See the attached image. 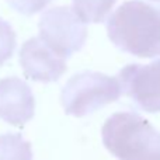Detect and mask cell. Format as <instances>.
I'll return each mask as SVG.
<instances>
[{
	"instance_id": "cell-1",
	"label": "cell",
	"mask_w": 160,
	"mask_h": 160,
	"mask_svg": "<svg viewBox=\"0 0 160 160\" xmlns=\"http://www.w3.org/2000/svg\"><path fill=\"white\" fill-rule=\"evenodd\" d=\"M108 38L138 58L160 56V7L142 0L125 2L107 21Z\"/></svg>"
},
{
	"instance_id": "cell-2",
	"label": "cell",
	"mask_w": 160,
	"mask_h": 160,
	"mask_svg": "<svg viewBox=\"0 0 160 160\" xmlns=\"http://www.w3.org/2000/svg\"><path fill=\"white\" fill-rule=\"evenodd\" d=\"M101 135L105 149L118 160H160V132L139 114H112Z\"/></svg>"
},
{
	"instance_id": "cell-3",
	"label": "cell",
	"mask_w": 160,
	"mask_h": 160,
	"mask_svg": "<svg viewBox=\"0 0 160 160\" xmlns=\"http://www.w3.org/2000/svg\"><path fill=\"white\" fill-rule=\"evenodd\" d=\"M118 78L98 72H80L62 88L61 101L68 115L86 117L121 97Z\"/></svg>"
},
{
	"instance_id": "cell-4",
	"label": "cell",
	"mask_w": 160,
	"mask_h": 160,
	"mask_svg": "<svg viewBox=\"0 0 160 160\" xmlns=\"http://www.w3.org/2000/svg\"><path fill=\"white\" fill-rule=\"evenodd\" d=\"M39 39L56 55L68 59L86 44L87 28L70 7H53L39 20Z\"/></svg>"
},
{
	"instance_id": "cell-5",
	"label": "cell",
	"mask_w": 160,
	"mask_h": 160,
	"mask_svg": "<svg viewBox=\"0 0 160 160\" xmlns=\"http://www.w3.org/2000/svg\"><path fill=\"white\" fill-rule=\"evenodd\" d=\"M121 90L146 112H160V59L149 65L132 63L118 76Z\"/></svg>"
},
{
	"instance_id": "cell-6",
	"label": "cell",
	"mask_w": 160,
	"mask_h": 160,
	"mask_svg": "<svg viewBox=\"0 0 160 160\" xmlns=\"http://www.w3.org/2000/svg\"><path fill=\"white\" fill-rule=\"evenodd\" d=\"M24 75L34 82H56L66 70V59L56 55L39 38L25 41L20 51Z\"/></svg>"
},
{
	"instance_id": "cell-7",
	"label": "cell",
	"mask_w": 160,
	"mask_h": 160,
	"mask_svg": "<svg viewBox=\"0 0 160 160\" xmlns=\"http://www.w3.org/2000/svg\"><path fill=\"white\" fill-rule=\"evenodd\" d=\"M35 112L31 87L18 78L0 80V118L14 127L27 124Z\"/></svg>"
},
{
	"instance_id": "cell-8",
	"label": "cell",
	"mask_w": 160,
	"mask_h": 160,
	"mask_svg": "<svg viewBox=\"0 0 160 160\" xmlns=\"http://www.w3.org/2000/svg\"><path fill=\"white\" fill-rule=\"evenodd\" d=\"M117 0H73V11L84 24L101 22Z\"/></svg>"
},
{
	"instance_id": "cell-9",
	"label": "cell",
	"mask_w": 160,
	"mask_h": 160,
	"mask_svg": "<svg viewBox=\"0 0 160 160\" xmlns=\"http://www.w3.org/2000/svg\"><path fill=\"white\" fill-rule=\"evenodd\" d=\"M0 160H32L31 143L20 133L0 135Z\"/></svg>"
},
{
	"instance_id": "cell-10",
	"label": "cell",
	"mask_w": 160,
	"mask_h": 160,
	"mask_svg": "<svg viewBox=\"0 0 160 160\" xmlns=\"http://www.w3.org/2000/svg\"><path fill=\"white\" fill-rule=\"evenodd\" d=\"M16 49V32L11 25L0 18V65L7 62Z\"/></svg>"
},
{
	"instance_id": "cell-11",
	"label": "cell",
	"mask_w": 160,
	"mask_h": 160,
	"mask_svg": "<svg viewBox=\"0 0 160 160\" xmlns=\"http://www.w3.org/2000/svg\"><path fill=\"white\" fill-rule=\"evenodd\" d=\"M11 8L24 16H32L38 11L44 10L51 0H6Z\"/></svg>"
},
{
	"instance_id": "cell-12",
	"label": "cell",
	"mask_w": 160,
	"mask_h": 160,
	"mask_svg": "<svg viewBox=\"0 0 160 160\" xmlns=\"http://www.w3.org/2000/svg\"><path fill=\"white\" fill-rule=\"evenodd\" d=\"M152 2H159L160 3V0H152Z\"/></svg>"
}]
</instances>
